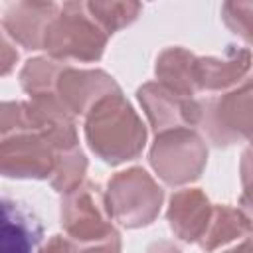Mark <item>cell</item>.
<instances>
[{
  "label": "cell",
  "mask_w": 253,
  "mask_h": 253,
  "mask_svg": "<svg viewBox=\"0 0 253 253\" xmlns=\"http://www.w3.org/2000/svg\"><path fill=\"white\" fill-rule=\"evenodd\" d=\"M79 148L75 119L53 105L4 101L0 172L12 180H51L61 158Z\"/></svg>",
  "instance_id": "obj_1"
},
{
  "label": "cell",
  "mask_w": 253,
  "mask_h": 253,
  "mask_svg": "<svg viewBox=\"0 0 253 253\" xmlns=\"http://www.w3.org/2000/svg\"><path fill=\"white\" fill-rule=\"evenodd\" d=\"M83 132L91 152L109 166L138 158L148 134L123 91L107 95L87 113Z\"/></svg>",
  "instance_id": "obj_2"
},
{
  "label": "cell",
  "mask_w": 253,
  "mask_h": 253,
  "mask_svg": "<svg viewBox=\"0 0 253 253\" xmlns=\"http://www.w3.org/2000/svg\"><path fill=\"white\" fill-rule=\"evenodd\" d=\"M107 40L109 34L91 16L87 2H63L45 30L43 49L61 63H93L103 57Z\"/></svg>",
  "instance_id": "obj_3"
},
{
  "label": "cell",
  "mask_w": 253,
  "mask_h": 253,
  "mask_svg": "<svg viewBox=\"0 0 253 253\" xmlns=\"http://www.w3.org/2000/svg\"><path fill=\"white\" fill-rule=\"evenodd\" d=\"M200 128L213 146H231L239 140L253 144V75L233 89L202 101Z\"/></svg>",
  "instance_id": "obj_4"
},
{
  "label": "cell",
  "mask_w": 253,
  "mask_h": 253,
  "mask_svg": "<svg viewBox=\"0 0 253 253\" xmlns=\"http://www.w3.org/2000/svg\"><path fill=\"white\" fill-rule=\"evenodd\" d=\"M105 192L113 219L126 229L150 225L158 217L164 200V190L140 166L113 174Z\"/></svg>",
  "instance_id": "obj_5"
},
{
  "label": "cell",
  "mask_w": 253,
  "mask_h": 253,
  "mask_svg": "<svg viewBox=\"0 0 253 253\" xmlns=\"http://www.w3.org/2000/svg\"><path fill=\"white\" fill-rule=\"evenodd\" d=\"M148 160L164 184L184 186L206 170L208 146L196 128H174L156 134Z\"/></svg>",
  "instance_id": "obj_6"
},
{
  "label": "cell",
  "mask_w": 253,
  "mask_h": 253,
  "mask_svg": "<svg viewBox=\"0 0 253 253\" xmlns=\"http://www.w3.org/2000/svg\"><path fill=\"white\" fill-rule=\"evenodd\" d=\"M59 219L63 233L77 245L101 241L117 231L107 192L89 180L61 196Z\"/></svg>",
  "instance_id": "obj_7"
},
{
  "label": "cell",
  "mask_w": 253,
  "mask_h": 253,
  "mask_svg": "<svg viewBox=\"0 0 253 253\" xmlns=\"http://www.w3.org/2000/svg\"><path fill=\"white\" fill-rule=\"evenodd\" d=\"M121 91L119 83L113 75H109L103 69H79L69 63H63L53 93L49 99L38 101V103H49L63 109L73 119L87 117V113L107 95ZM32 101V99H30Z\"/></svg>",
  "instance_id": "obj_8"
},
{
  "label": "cell",
  "mask_w": 253,
  "mask_h": 253,
  "mask_svg": "<svg viewBox=\"0 0 253 253\" xmlns=\"http://www.w3.org/2000/svg\"><path fill=\"white\" fill-rule=\"evenodd\" d=\"M136 99L156 134L174 128L200 126L202 101L174 93L158 81H148L136 89Z\"/></svg>",
  "instance_id": "obj_9"
},
{
  "label": "cell",
  "mask_w": 253,
  "mask_h": 253,
  "mask_svg": "<svg viewBox=\"0 0 253 253\" xmlns=\"http://www.w3.org/2000/svg\"><path fill=\"white\" fill-rule=\"evenodd\" d=\"M251 51L241 45H227L221 55L196 57V87L198 95H221L239 85L251 69Z\"/></svg>",
  "instance_id": "obj_10"
},
{
  "label": "cell",
  "mask_w": 253,
  "mask_h": 253,
  "mask_svg": "<svg viewBox=\"0 0 253 253\" xmlns=\"http://www.w3.org/2000/svg\"><path fill=\"white\" fill-rule=\"evenodd\" d=\"M59 4L55 2H32L22 0L10 4L2 16L4 34L18 45L30 51L43 49L45 30L51 18L57 14Z\"/></svg>",
  "instance_id": "obj_11"
},
{
  "label": "cell",
  "mask_w": 253,
  "mask_h": 253,
  "mask_svg": "<svg viewBox=\"0 0 253 253\" xmlns=\"http://www.w3.org/2000/svg\"><path fill=\"white\" fill-rule=\"evenodd\" d=\"M0 225V253H34L43 239V223L38 213L10 196L2 198Z\"/></svg>",
  "instance_id": "obj_12"
},
{
  "label": "cell",
  "mask_w": 253,
  "mask_h": 253,
  "mask_svg": "<svg viewBox=\"0 0 253 253\" xmlns=\"http://www.w3.org/2000/svg\"><path fill=\"white\" fill-rule=\"evenodd\" d=\"M213 204L200 188H182L172 194L166 211L172 233L184 243H198L211 219Z\"/></svg>",
  "instance_id": "obj_13"
},
{
  "label": "cell",
  "mask_w": 253,
  "mask_h": 253,
  "mask_svg": "<svg viewBox=\"0 0 253 253\" xmlns=\"http://www.w3.org/2000/svg\"><path fill=\"white\" fill-rule=\"evenodd\" d=\"M196 57L198 55H194L190 49L182 45H170L162 49L154 65L156 81L178 95L196 99Z\"/></svg>",
  "instance_id": "obj_14"
},
{
  "label": "cell",
  "mask_w": 253,
  "mask_h": 253,
  "mask_svg": "<svg viewBox=\"0 0 253 253\" xmlns=\"http://www.w3.org/2000/svg\"><path fill=\"white\" fill-rule=\"evenodd\" d=\"M253 233V223L241 208H233L227 204H215L211 211V219L204 237L198 241L202 251L213 253L233 241L245 239Z\"/></svg>",
  "instance_id": "obj_15"
},
{
  "label": "cell",
  "mask_w": 253,
  "mask_h": 253,
  "mask_svg": "<svg viewBox=\"0 0 253 253\" xmlns=\"http://www.w3.org/2000/svg\"><path fill=\"white\" fill-rule=\"evenodd\" d=\"M87 8L91 12V16L99 22V26L109 34L113 36L115 32L130 26L142 12V4L140 2H132V0H126V2H115V0H107V2H101V0H95V2H87Z\"/></svg>",
  "instance_id": "obj_16"
},
{
  "label": "cell",
  "mask_w": 253,
  "mask_h": 253,
  "mask_svg": "<svg viewBox=\"0 0 253 253\" xmlns=\"http://www.w3.org/2000/svg\"><path fill=\"white\" fill-rule=\"evenodd\" d=\"M221 20L239 40L253 45V2H225Z\"/></svg>",
  "instance_id": "obj_17"
},
{
  "label": "cell",
  "mask_w": 253,
  "mask_h": 253,
  "mask_svg": "<svg viewBox=\"0 0 253 253\" xmlns=\"http://www.w3.org/2000/svg\"><path fill=\"white\" fill-rule=\"evenodd\" d=\"M121 249H123V239H121L119 229L101 241H93V243H85V245L73 243V253H121Z\"/></svg>",
  "instance_id": "obj_18"
},
{
  "label": "cell",
  "mask_w": 253,
  "mask_h": 253,
  "mask_svg": "<svg viewBox=\"0 0 253 253\" xmlns=\"http://www.w3.org/2000/svg\"><path fill=\"white\" fill-rule=\"evenodd\" d=\"M16 61H18V51H16V47H14V42H12L6 34H2V59H0L2 75H8V73L14 69Z\"/></svg>",
  "instance_id": "obj_19"
},
{
  "label": "cell",
  "mask_w": 253,
  "mask_h": 253,
  "mask_svg": "<svg viewBox=\"0 0 253 253\" xmlns=\"http://www.w3.org/2000/svg\"><path fill=\"white\" fill-rule=\"evenodd\" d=\"M38 253H73V243L67 235L57 233V235H51Z\"/></svg>",
  "instance_id": "obj_20"
},
{
  "label": "cell",
  "mask_w": 253,
  "mask_h": 253,
  "mask_svg": "<svg viewBox=\"0 0 253 253\" xmlns=\"http://www.w3.org/2000/svg\"><path fill=\"white\" fill-rule=\"evenodd\" d=\"M239 178H241V184H247V182L253 180V146H247L241 154Z\"/></svg>",
  "instance_id": "obj_21"
},
{
  "label": "cell",
  "mask_w": 253,
  "mask_h": 253,
  "mask_svg": "<svg viewBox=\"0 0 253 253\" xmlns=\"http://www.w3.org/2000/svg\"><path fill=\"white\" fill-rule=\"evenodd\" d=\"M239 208L247 213V217L253 223V180L247 182V184H243V192L239 196Z\"/></svg>",
  "instance_id": "obj_22"
},
{
  "label": "cell",
  "mask_w": 253,
  "mask_h": 253,
  "mask_svg": "<svg viewBox=\"0 0 253 253\" xmlns=\"http://www.w3.org/2000/svg\"><path fill=\"white\" fill-rule=\"evenodd\" d=\"M146 253H182L172 241H166V239H160V241H154L146 247Z\"/></svg>",
  "instance_id": "obj_23"
},
{
  "label": "cell",
  "mask_w": 253,
  "mask_h": 253,
  "mask_svg": "<svg viewBox=\"0 0 253 253\" xmlns=\"http://www.w3.org/2000/svg\"><path fill=\"white\" fill-rule=\"evenodd\" d=\"M221 253H253V233L247 235L245 239H241L237 245H233L231 249H225Z\"/></svg>",
  "instance_id": "obj_24"
}]
</instances>
